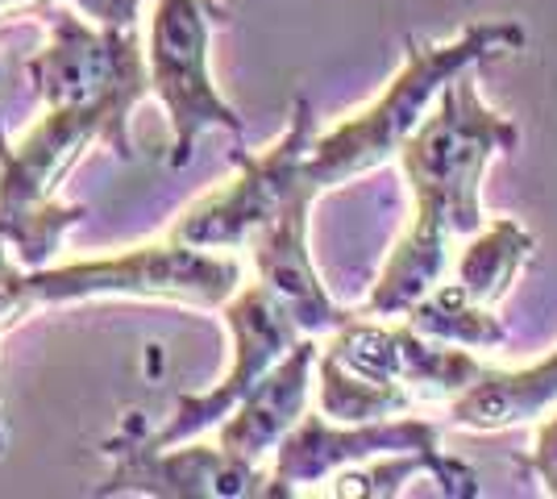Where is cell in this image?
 I'll use <instances>...</instances> for the list:
<instances>
[{"instance_id":"1","label":"cell","mask_w":557,"mask_h":499,"mask_svg":"<svg viewBox=\"0 0 557 499\" xmlns=\"http://www.w3.org/2000/svg\"><path fill=\"white\" fill-rule=\"evenodd\" d=\"M516 146H520L516 121L479 100L474 75L462 72L445 84L433 113L399 146V166L412 184L417 213L408 234L395 246L392 262L383 266L367 312L399 316L424 291L442 284L449 266V250H445L449 234L474 238L487 225L483 200H479L483 175L495 154H511Z\"/></svg>"},{"instance_id":"2","label":"cell","mask_w":557,"mask_h":499,"mask_svg":"<svg viewBox=\"0 0 557 499\" xmlns=\"http://www.w3.org/2000/svg\"><path fill=\"white\" fill-rule=\"evenodd\" d=\"M524 38L529 34L520 22H474L466 25L458 38L437 42V47L408 38L404 67L387 84V92L379 96L371 109H362L358 117L342 121L337 129H329L325 138L312 142L308 184L321 196L325 188L346 184L349 175H362L371 166L387 163L392 154H399V146L408 142V134L429 117V104L442 96L449 79L474 72L479 63L499 59L508 50H520Z\"/></svg>"},{"instance_id":"3","label":"cell","mask_w":557,"mask_h":499,"mask_svg":"<svg viewBox=\"0 0 557 499\" xmlns=\"http://www.w3.org/2000/svg\"><path fill=\"white\" fill-rule=\"evenodd\" d=\"M25 72L47 109L96 117L116 159H134L129 109L150 92V67L138 29H100L71 13H54L47 50H38Z\"/></svg>"},{"instance_id":"4","label":"cell","mask_w":557,"mask_h":499,"mask_svg":"<svg viewBox=\"0 0 557 499\" xmlns=\"http://www.w3.org/2000/svg\"><path fill=\"white\" fill-rule=\"evenodd\" d=\"M225 22V9L212 0H159L150 17V92L171 117V166H187L205 129L246 134L242 117L221 100L209 72L212 25Z\"/></svg>"},{"instance_id":"5","label":"cell","mask_w":557,"mask_h":499,"mask_svg":"<svg viewBox=\"0 0 557 499\" xmlns=\"http://www.w3.org/2000/svg\"><path fill=\"white\" fill-rule=\"evenodd\" d=\"M312 134H317V117H312V104L300 96L292 104L287 134L258 159H250L246 150H233L242 175L225 191H212L196 209H187L171 238L196 246V250L242 246L246 238H255L262 225H271L292 200L317 196V188L308 184V154L317 142Z\"/></svg>"},{"instance_id":"6","label":"cell","mask_w":557,"mask_h":499,"mask_svg":"<svg viewBox=\"0 0 557 499\" xmlns=\"http://www.w3.org/2000/svg\"><path fill=\"white\" fill-rule=\"evenodd\" d=\"M242 279L237 262L216 259L171 238V246H146L121 259H92L54 266V271H25V287L34 304H67L92 296H166L191 304H225Z\"/></svg>"},{"instance_id":"7","label":"cell","mask_w":557,"mask_h":499,"mask_svg":"<svg viewBox=\"0 0 557 499\" xmlns=\"http://www.w3.org/2000/svg\"><path fill=\"white\" fill-rule=\"evenodd\" d=\"M225 321H230V333H233V362L230 371H225V379L216 383L212 391H205V396H180L175 416L154 437H141L138 446H146V450H166V446H180L187 437L230 421L233 412H237V404L258 387V379L300 341L304 333L296 325V316L283 309L262 284L246 287L237 300H230Z\"/></svg>"},{"instance_id":"8","label":"cell","mask_w":557,"mask_h":499,"mask_svg":"<svg viewBox=\"0 0 557 499\" xmlns=\"http://www.w3.org/2000/svg\"><path fill=\"white\" fill-rule=\"evenodd\" d=\"M325 354L337 358L358 379L404 391L412 404H442V400L449 404L483 375V362L474 354L454 350V341L424 337L412 325L383 329V325L349 321L337 329Z\"/></svg>"},{"instance_id":"9","label":"cell","mask_w":557,"mask_h":499,"mask_svg":"<svg viewBox=\"0 0 557 499\" xmlns=\"http://www.w3.org/2000/svg\"><path fill=\"white\" fill-rule=\"evenodd\" d=\"M116 466L92 487V496H154V499H246L271 496V475L258 462L212 446L146 450L138 441H109Z\"/></svg>"},{"instance_id":"10","label":"cell","mask_w":557,"mask_h":499,"mask_svg":"<svg viewBox=\"0 0 557 499\" xmlns=\"http://www.w3.org/2000/svg\"><path fill=\"white\" fill-rule=\"evenodd\" d=\"M383 453H442V428L420 416L404 421H333L325 412L300 416V425L278 441L271 496H296L300 483H317L342 466H358Z\"/></svg>"},{"instance_id":"11","label":"cell","mask_w":557,"mask_h":499,"mask_svg":"<svg viewBox=\"0 0 557 499\" xmlns=\"http://www.w3.org/2000/svg\"><path fill=\"white\" fill-rule=\"evenodd\" d=\"M317 196H300L292 200L283 213L262 225L255 234V266L258 284L275 296L283 309L296 316L304 333H325L342 329L354 321V312H342L329 291L321 287V275L308 254V204Z\"/></svg>"},{"instance_id":"12","label":"cell","mask_w":557,"mask_h":499,"mask_svg":"<svg viewBox=\"0 0 557 499\" xmlns=\"http://www.w3.org/2000/svg\"><path fill=\"white\" fill-rule=\"evenodd\" d=\"M312 362H317V341L308 333L258 379V387L237 404L230 421H221L216 446L237 458H250V462L275 450L278 441L300 425L304 404H308V383H312Z\"/></svg>"},{"instance_id":"13","label":"cell","mask_w":557,"mask_h":499,"mask_svg":"<svg viewBox=\"0 0 557 499\" xmlns=\"http://www.w3.org/2000/svg\"><path fill=\"white\" fill-rule=\"evenodd\" d=\"M557 400V350L541 358L524 371H491L466 387L462 396L449 400V421L462 428H479V433H495V428L524 425L541 416L545 408Z\"/></svg>"},{"instance_id":"14","label":"cell","mask_w":557,"mask_h":499,"mask_svg":"<svg viewBox=\"0 0 557 499\" xmlns=\"http://www.w3.org/2000/svg\"><path fill=\"white\" fill-rule=\"evenodd\" d=\"M529 254H533V234L520 221L499 216V221H491L487 229H479L474 241L462 250L458 284L466 287L470 300L495 309L511 291V279H516V271L524 266Z\"/></svg>"},{"instance_id":"15","label":"cell","mask_w":557,"mask_h":499,"mask_svg":"<svg viewBox=\"0 0 557 499\" xmlns=\"http://www.w3.org/2000/svg\"><path fill=\"white\" fill-rule=\"evenodd\" d=\"M408 325L420 329L424 337L470 346V350H491V346H504L508 341V329L499 325V316L487 304L470 300L458 279L424 291L417 304L408 309Z\"/></svg>"},{"instance_id":"16","label":"cell","mask_w":557,"mask_h":499,"mask_svg":"<svg viewBox=\"0 0 557 499\" xmlns=\"http://www.w3.org/2000/svg\"><path fill=\"white\" fill-rule=\"evenodd\" d=\"M417 408L404 391L358 379L333 354H321V412L333 421H387L395 412Z\"/></svg>"},{"instance_id":"17","label":"cell","mask_w":557,"mask_h":499,"mask_svg":"<svg viewBox=\"0 0 557 499\" xmlns=\"http://www.w3.org/2000/svg\"><path fill=\"white\" fill-rule=\"evenodd\" d=\"M29 309H34V300H29V287H25V271H17L9 262V250L0 241V329L9 321L25 316ZM0 453H4V433H0Z\"/></svg>"},{"instance_id":"18","label":"cell","mask_w":557,"mask_h":499,"mask_svg":"<svg viewBox=\"0 0 557 499\" xmlns=\"http://www.w3.org/2000/svg\"><path fill=\"white\" fill-rule=\"evenodd\" d=\"M71 4L100 29H138L146 0H71Z\"/></svg>"},{"instance_id":"19","label":"cell","mask_w":557,"mask_h":499,"mask_svg":"<svg viewBox=\"0 0 557 499\" xmlns=\"http://www.w3.org/2000/svg\"><path fill=\"white\" fill-rule=\"evenodd\" d=\"M524 466L536 471V478L545 483L549 496H557V412L536 428V446H533V453L524 458Z\"/></svg>"},{"instance_id":"20","label":"cell","mask_w":557,"mask_h":499,"mask_svg":"<svg viewBox=\"0 0 557 499\" xmlns=\"http://www.w3.org/2000/svg\"><path fill=\"white\" fill-rule=\"evenodd\" d=\"M4 4H22V0H0V9H4Z\"/></svg>"}]
</instances>
